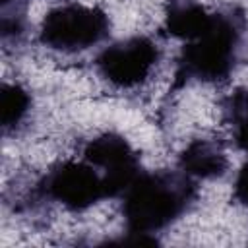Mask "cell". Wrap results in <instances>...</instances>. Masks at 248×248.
I'll list each match as a JSON object with an SVG mask.
<instances>
[{
  "instance_id": "7a4b0ae2",
  "label": "cell",
  "mask_w": 248,
  "mask_h": 248,
  "mask_svg": "<svg viewBox=\"0 0 248 248\" xmlns=\"http://www.w3.org/2000/svg\"><path fill=\"white\" fill-rule=\"evenodd\" d=\"M238 27L236 23L217 14L213 25L194 41H188L178 64L180 78H196L215 81L229 76L236 58Z\"/></svg>"
},
{
  "instance_id": "6da1fadb",
  "label": "cell",
  "mask_w": 248,
  "mask_h": 248,
  "mask_svg": "<svg viewBox=\"0 0 248 248\" xmlns=\"http://www.w3.org/2000/svg\"><path fill=\"white\" fill-rule=\"evenodd\" d=\"M194 198L188 176L140 172L124 192V217L132 232H157L176 221Z\"/></svg>"
},
{
  "instance_id": "52a82bcc",
  "label": "cell",
  "mask_w": 248,
  "mask_h": 248,
  "mask_svg": "<svg viewBox=\"0 0 248 248\" xmlns=\"http://www.w3.org/2000/svg\"><path fill=\"white\" fill-rule=\"evenodd\" d=\"M178 165L186 176L194 178H217L223 176L229 163L225 153L205 140H196L184 147Z\"/></svg>"
},
{
  "instance_id": "ba28073f",
  "label": "cell",
  "mask_w": 248,
  "mask_h": 248,
  "mask_svg": "<svg viewBox=\"0 0 248 248\" xmlns=\"http://www.w3.org/2000/svg\"><path fill=\"white\" fill-rule=\"evenodd\" d=\"M217 14L207 12L196 2H176L170 6L165 17V27L172 37L182 41H194L203 35L215 21Z\"/></svg>"
},
{
  "instance_id": "3957f363",
  "label": "cell",
  "mask_w": 248,
  "mask_h": 248,
  "mask_svg": "<svg viewBox=\"0 0 248 248\" xmlns=\"http://www.w3.org/2000/svg\"><path fill=\"white\" fill-rule=\"evenodd\" d=\"M108 33V19L105 12L81 6L68 4L50 10L41 23V43L54 50H83L101 43Z\"/></svg>"
},
{
  "instance_id": "30bf717a",
  "label": "cell",
  "mask_w": 248,
  "mask_h": 248,
  "mask_svg": "<svg viewBox=\"0 0 248 248\" xmlns=\"http://www.w3.org/2000/svg\"><path fill=\"white\" fill-rule=\"evenodd\" d=\"M227 110H229L231 120H232L234 141H236L238 149L248 153V91L234 93L229 99Z\"/></svg>"
},
{
  "instance_id": "277c9868",
  "label": "cell",
  "mask_w": 248,
  "mask_h": 248,
  "mask_svg": "<svg viewBox=\"0 0 248 248\" xmlns=\"http://www.w3.org/2000/svg\"><path fill=\"white\" fill-rule=\"evenodd\" d=\"M45 192L50 200L72 211L87 209L108 198L103 172H99L85 159L68 161L54 167L46 174Z\"/></svg>"
},
{
  "instance_id": "8992f818",
  "label": "cell",
  "mask_w": 248,
  "mask_h": 248,
  "mask_svg": "<svg viewBox=\"0 0 248 248\" xmlns=\"http://www.w3.org/2000/svg\"><path fill=\"white\" fill-rule=\"evenodd\" d=\"M83 159L103 172L108 198L124 196L141 172L132 145L122 136L112 132L89 140L83 149Z\"/></svg>"
},
{
  "instance_id": "9c48e42d",
  "label": "cell",
  "mask_w": 248,
  "mask_h": 248,
  "mask_svg": "<svg viewBox=\"0 0 248 248\" xmlns=\"http://www.w3.org/2000/svg\"><path fill=\"white\" fill-rule=\"evenodd\" d=\"M29 93L17 83H4L0 89V122L8 132L16 128L29 112Z\"/></svg>"
},
{
  "instance_id": "5b68a950",
  "label": "cell",
  "mask_w": 248,
  "mask_h": 248,
  "mask_svg": "<svg viewBox=\"0 0 248 248\" xmlns=\"http://www.w3.org/2000/svg\"><path fill=\"white\" fill-rule=\"evenodd\" d=\"M159 58L157 45L147 37H130L105 48L97 58L101 76L122 89L143 83Z\"/></svg>"
},
{
  "instance_id": "8fae6325",
  "label": "cell",
  "mask_w": 248,
  "mask_h": 248,
  "mask_svg": "<svg viewBox=\"0 0 248 248\" xmlns=\"http://www.w3.org/2000/svg\"><path fill=\"white\" fill-rule=\"evenodd\" d=\"M234 198L238 203L248 207V163L238 170L234 180Z\"/></svg>"
}]
</instances>
